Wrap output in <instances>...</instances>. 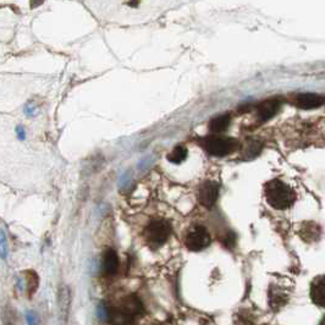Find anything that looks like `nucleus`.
Masks as SVG:
<instances>
[{"instance_id": "1", "label": "nucleus", "mask_w": 325, "mask_h": 325, "mask_svg": "<svg viewBox=\"0 0 325 325\" xmlns=\"http://www.w3.org/2000/svg\"><path fill=\"white\" fill-rule=\"evenodd\" d=\"M265 198L275 209H286L296 201V193L290 186L280 180H271L265 185Z\"/></svg>"}, {"instance_id": "2", "label": "nucleus", "mask_w": 325, "mask_h": 325, "mask_svg": "<svg viewBox=\"0 0 325 325\" xmlns=\"http://www.w3.org/2000/svg\"><path fill=\"white\" fill-rule=\"evenodd\" d=\"M172 234V225L164 219L150 221L144 230L145 241L153 247L164 245Z\"/></svg>"}, {"instance_id": "3", "label": "nucleus", "mask_w": 325, "mask_h": 325, "mask_svg": "<svg viewBox=\"0 0 325 325\" xmlns=\"http://www.w3.org/2000/svg\"><path fill=\"white\" fill-rule=\"evenodd\" d=\"M236 139L230 137H208L204 142V148L209 154L215 156H225L237 148Z\"/></svg>"}, {"instance_id": "4", "label": "nucleus", "mask_w": 325, "mask_h": 325, "mask_svg": "<svg viewBox=\"0 0 325 325\" xmlns=\"http://www.w3.org/2000/svg\"><path fill=\"white\" fill-rule=\"evenodd\" d=\"M211 235L203 226H195L189 231L185 239V245L190 251L200 252L211 245Z\"/></svg>"}, {"instance_id": "5", "label": "nucleus", "mask_w": 325, "mask_h": 325, "mask_svg": "<svg viewBox=\"0 0 325 325\" xmlns=\"http://www.w3.org/2000/svg\"><path fill=\"white\" fill-rule=\"evenodd\" d=\"M219 195V186L213 181H206L198 190V201L207 209L215 206Z\"/></svg>"}, {"instance_id": "6", "label": "nucleus", "mask_w": 325, "mask_h": 325, "mask_svg": "<svg viewBox=\"0 0 325 325\" xmlns=\"http://www.w3.org/2000/svg\"><path fill=\"white\" fill-rule=\"evenodd\" d=\"M70 304H71V295H70V288L66 286L61 287L58 295V310L59 318L64 324L67 321L70 313Z\"/></svg>"}, {"instance_id": "7", "label": "nucleus", "mask_w": 325, "mask_h": 325, "mask_svg": "<svg viewBox=\"0 0 325 325\" xmlns=\"http://www.w3.org/2000/svg\"><path fill=\"white\" fill-rule=\"evenodd\" d=\"M281 102L279 99H268L258 105L257 114L260 121H267L279 111Z\"/></svg>"}, {"instance_id": "8", "label": "nucleus", "mask_w": 325, "mask_h": 325, "mask_svg": "<svg viewBox=\"0 0 325 325\" xmlns=\"http://www.w3.org/2000/svg\"><path fill=\"white\" fill-rule=\"evenodd\" d=\"M310 297L316 306L325 307V276H318L310 286Z\"/></svg>"}, {"instance_id": "9", "label": "nucleus", "mask_w": 325, "mask_h": 325, "mask_svg": "<svg viewBox=\"0 0 325 325\" xmlns=\"http://www.w3.org/2000/svg\"><path fill=\"white\" fill-rule=\"evenodd\" d=\"M324 103V97L315 93H301L296 98V104L301 109H314Z\"/></svg>"}, {"instance_id": "10", "label": "nucleus", "mask_w": 325, "mask_h": 325, "mask_svg": "<svg viewBox=\"0 0 325 325\" xmlns=\"http://www.w3.org/2000/svg\"><path fill=\"white\" fill-rule=\"evenodd\" d=\"M122 310L126 313H128L131 316H138L143 313V304H142L141 299L137 296H127L122 299L121 306H120Z\"/></svg>"}, {"instance_id": "11", "label": "nucleus", "mask_w": 325, "mask_h": 325, "mask_svg": "<svg viewBox=\"0 0 325 325\" xmlns=\"http://www.w3.org/2000/svg\"><path fill=\"white\" fill-rule=\"evenodd\" d=\"M119 268V258L114 249H108L103 257V270L106 275H114Z\"/></svg>"}, {"instance_id": "12", "label": "nucleus", "mask_w": 325, "mask_h": 325, "mask_svg": "<svg viewBox=\"0 0 325 325\" xmlns=\"http://www.w3.org/2000/svg\"><path fill=\"white\" fill-rule=\"evenodd\" d=\"M133 316H131L128 313L124 312L120 307L113 308L110 323H113L114 325H131L133 323Z\"/></svg>"}, {"instance_id": "13", "label": "nucleus", "mask_w": 325, "mask_h": 325, "mask_svg": "<svg viewBox=\"0 0 325 325\" xmlns=\"http://www.w3.org/2000/svg\"><path fill=\"white\" fill-rule=\"evenodd\" d=\"M230 121H231V119H230L228 114L220 115V116L212 120L211 124H209V128H211L213 132H223V131L228 130Z\"/></svg>"}, {"instance_id": "14", "label": "nucleus", "mask_w": 325, "mask_h": 325, "mask_svg": "<svg viewBox=\"0 0 325 325\" xmlns=\"http://www.w3.org/2000/svg\"><path fill=\"white\" fill-rule=\"evenodd\" d=\"M187 148L184 145H178L173 149V152L168 155V160L172 161L173 164H181L185 159L187 158Z\"/></svg>"}, {"instance_id": "15", "label": "nucleus", "mask_w": 325, "mask_h": 325, "mask_svg": "<svg viewBox=\"0 0 325 325\" xmlns=\"http://www.w3.org/2000/svg\"><path fill=\"white\" fill-rule=\"evenodd\" d=\"M111 313H113V308L109 307L105 303H99L97 307V314L98 318L103 321H111Z\"/></svg>"}, {"instance_id": "16", "label": "nucleus", "mask_w": 325, "mask_h": 325, "mask_svg": "<svg viewBox=\"0 0 325 325\" xmlns=\"http://www.w3.org/2000/svg\"><path fill=\"white\" fill-rule=\"evenodd\" d=\"M39 280L37 274L35 271H27V288H29V295L32 297L33 293L37 291Z\"/></svg>"}, {"instance_id": "17", "label": "nucleus", "mask_w": 325, "mask_h": 325, "mask_svg": "<svg viewBox=\"0 0 325 325\" xmlns=\"http://www.w3.org/2000/svg\"><path fill=\"white\" fill-rule=\"evenodd\" d=\"M286 303V296L284 293H270V304L273 308L276 307H282Z\"/></svg>"}, {"instance_id": "18", "label": "nucleus", "mask_w": 325, "mask_h": 325, "mask_svg": "<svg viewBox=\"0 0 325 325\" xmlns=\"http://www.w3.org/2000/svg\"><path fill=\"white\" fill-rule=\"evenodd\" d=\"M260 149H262V144L257 141H252L248 143L247 149L246 150H247V154L249 156H256L257 154L260 152Z\"/></svg>"}, {"instance_id": "19", "label": "nucleus", "mask_w": 325, "mask_h": 325, "mask_svg": "<svg viewBox=\"0 0 325 325\" xmlns=\"http://www.w3.org/2000/svg\"><path fill=\"white\" fill-rule=\"evenodd\" d=\"M26 320L29 325H37L38 324V316L35 312L30 310V312L26 313Z\"/></svg>"}, {"instance_id": "20", "label": "nucleus", "mask_w": 325, "mask_h": 325, "mask_svg": "<svg viewBox=\"0 0 325 325\" xmlns=\"http://www.w3.org/2000/svg\"><path fill=\"white\" fill-rule=\"evenodd\" d=\"M319 325H325V315L323 316V319H321L320 323H319Z\"/></svg>"}]
</instances>
